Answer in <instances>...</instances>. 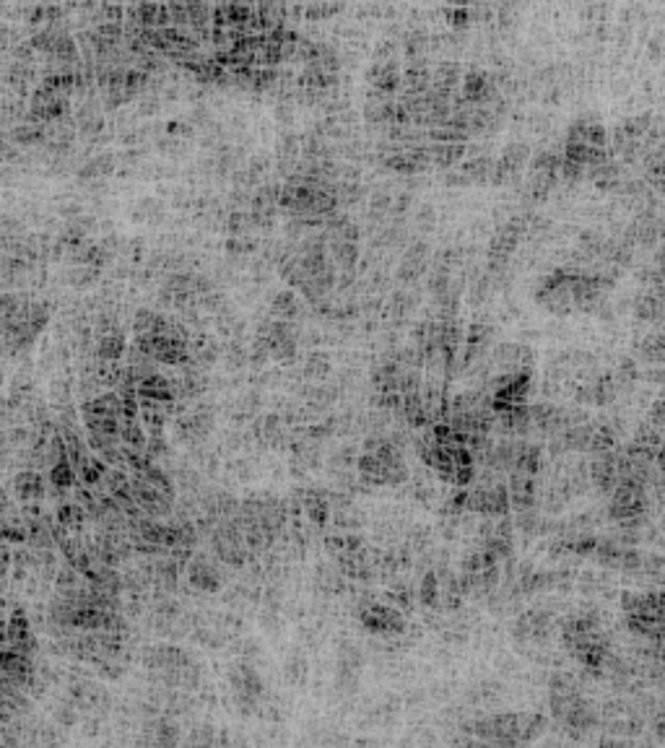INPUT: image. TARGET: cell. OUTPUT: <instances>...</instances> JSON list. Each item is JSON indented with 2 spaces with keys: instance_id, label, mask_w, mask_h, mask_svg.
<instances>
[{
  "instance_id": "1",
  "label": "cell",
  "mask_w": 665,
  "mask_h": 748,
  "mask_svg": "<svg viewBox=\"0 0 665 748\" xmlns=\"http://www.w3.org/2000/svg\"><path fill=\"white\" fill-rule=\"evenodd\" d=\"M546 720L530 712H501L473 722L471 733L486 748H520L544 733Z\"/></svg>"
},
{
  "instance_id": "2",
  "label": "cell",
  "mask_w": 665,
  "mask_h": 748,
  "mask_svg": "<svg viewBox=\"0 0 665 748\" xmlns=\"http://www.w3.org/2000/svg\"><path fill=\"white\" fill-rule=\"evenodd\" d=\"M149 670L156 678H161L164 684L179 686V689H193L201 678V670L195 665V660L187 655L182 647L174 644H159L149 652L146 657Z\"/></svg>"
},
{
  "instance_id": "3",
  "label": "cell",
  "mask_w": 665,
  "mask_h": 748,
  "mask_svg": "<svg viewBox=\"0 0 665 748\" xmlns=\"http://www.w3.org/2000/svg\"><path fill=\"white\" fill-rule=\"evenodd\" d=\"M468 509L484 514V517H507L509 512V497L507 486L494 481V478H484L473 494H468Z\"/></svg>"
},
{
  "instance_id": "4",
  "label": "cell",
  "mask_w": 665,
  "mask_h": 748,
  "mask_svg": "<svg viewBox=\"0 0 665 748\" xmlns=\"http://www.w3.org/2000/svg\"><path fill=\"white\" fill-rule=\"evenodd\" d=\"M229 684H231V694H234V702L242 707V712H252L265 692L258 668L250 663L234 665V670L229 673Z\"/></svg>"
},
{
  "instance_id": "5",
  "label": "cell",
  "mask_w": 665,
  "mask_h": 748,
  "mask_svg": "<svg viewBox=\"0 0 665 748\" xmlns=\"http://www.w3.org/2000/svg\"><path fill=\"white\" fill-rule=\"evenodd\" d=\"M359 624L369 632V634L379 637H390V634H401L406 629V619L403 613L393 606H385V603H366L359 611Z\"/></svg>"
},
{
  "instance_id": "6",
  "label": "cell",
  "mask_w": 665,
  "mask_h": 748,
  "mask_svg": "<svg viewBox=\"0 0 665 748\" xmlns=\"http://www.w3.org/2000/svg\"><path fill=\"white\" fill-rule=\"evenodd\" d=\"M647 509V489H636V486H624L616 484L614 499L608 504V514L616 522H634L639 520Z\"/></svg>"
},
{
  "instance_id": "7",
  "label": "cell",
  "mask_w": 665,
  "mask_h": 748,
  "mask_svg": "<svg viewBox=\"0 0 665 748\" xmlns=\"http://www.w3.org/2000/svg\"><path fill=\"white\" fill-rule=\"evenodd\" d=\"M182 730L172 717H156L138 733V748H179Z\"/></svg>"
},
{
  "instance_id": "8",
  "label": "cell",
  "mask_w": 665,
  "mask_h": 748,
  "mask_svg": "<svg viewBox=\"0 0 665 748\" xmlns=\"http://www.w3.org/2000/svg\"><path fill=\"white\" fill-rule=\"evenodd\" d=\"M460 96H463L468 104H473V107H489L494 99H499V91H496V84H494V79L486 71L471 68V71L465 73Z\"/></svg>"
},
{
  "instance_id": "9",
  "label": "cell",
  "mask_w": 665,
  "mask_h": 748,
  "mask_svg": "<svg viewBox=\"0 0 665 748\" xmlns=\"http://www.w3.org/2000/svg\"><path fill=\"white\" fill-rule=\"evenodd\" d=\"M520 231H522V221H520V219L501 224V226L494 231L491 242H489V265H491V271H499L501 265H504V260L509 257V252L517 247Z\"/></svg>"
},
{
  "instance_id": "10",
  "label": "cell",
  "mask_w": 665,
  "mask_h": 748,
  "mask_svg": "<svg viewBox=\"0 0 665 748\" xmlns=\"http://www.w3.org/2000/svg\"><path fill=\"white\" fill-rule=\"evenodd\" d=\"M187 579L195 590L203 592H216L221 587V572L206 554H198L187 562Z\"/></svg>"
},
{
  "instance_id": "11",
  "label": "cell",
  "mask_w": 665,
  "mask_h": 748,
  "mask_svg": "<svg viewBox=\"0 0 665 748\" xmlns=\"http://www.w3.org/2000/svg\"><path fill=\"white\" fill-rule=\"evenodd\" d=\"M136 395L138 400H149V403H159V406H172L174 400L172 382L166 377H161L159 371H154V374H149V377L144 379H138Z\"/></svg>"
},
{
  "instance_id": "12",
  "label": "cell",
  "mask_w": 665,
  "mask_h": 748,
  "mask_svg": "<svg viewBox=\"0 0 665 748\" xmlns=\"http://www.w3.org/2000/svg\"><path fill=\"white\" fill-rule=\"evenodd\" d=\"M566 141H579L587 143V146H595V149H603L606 146V128H603L595 114H582L569 125L566 130Z\"/></svg>"
},
{
  "instance_id": "13",
  "label": "cell",
  "mask_w": 665,
  "mask_h": 748,
  "mask_svg": "<svg viewBox=\"0 0 665 748\" xmlns=\"http://www.w3.org/2000/svg\"><path fill=\"white\" fill-rule=\"evenodd\" d=\"M530 427L544 434H559L566 427V411L554 403H536L530 406Z\"/></svg>"
},
{
  "instance_id": "14",
  "label": "cell",
  "mask_w": 665,
  "mask_h": 748,
  "mask_svg": "<svg viewBox=\"0 0 665 748\" xmlns=\"http://www.w3.org/2000/svg\"><path fill=\"white\" fill-rule=\"evenodd\" d=\"M509 507H515L517 512H530L536 504V478L522 476V473H512V481L507 486Z\"/></svg>"
},
{
  "instance_id": "15",
  "label": "cell",
  "mask_w": 665,
  "mask_h": 748,
  "mask_svg": "<svg viewBox=\"0 0 665 748\" xmlns=\"http://www.w3.org/2000/svg\"><path fill=\"white\" fill-rule=\"evenodd\" d=\"M366 81L374 86V94H393L401 86V68H398L395 60L374 63L366 71Z\"/></svg>"
},
{
  "instance_id": "16",
  "label": "cell",
  "mask_w": 665,
  "mask_h": 748,
  "mask_svg": "<svg viewBox=\"0 0 665 748\" xmlns=\"http://www.w3.org/2000/svg\"><path fill=\"white\" fill-rule=\"evenodd\" d=\"M590 478L601 492H614L616 489V449H608L595 455L590 465Z\"/></svg>"
},
{
  "instance_id": "17",
  "label": "cell",
  "mask_w": 665,
  "mask_h": 748,
  "mask_svg": "<svg viewBox=\"0 0 665 748\" xmlns=\"http://www.w3.org/2000/svg\"><path fill=\"white\" fill-rule=\"evenodd\" d=\"M499 432L507 437H525L530 432V406L528 403H520V406L507 408L504 414H499Z\"/></svg>"
},
{
  "instance_id": "18",
  "label": "cell",
  "mask_w": 665,
  "mask_h": 748,
  "mask_svg": "<svg viewBox=\"0 0 665 748\" xmlns=\"http://www.w3.org/2000/svg\"><path fill=\"white\" fill-rule=\"evenodd\" d=\"M458 81H460V65L452 63V60H444V63L436 65L434 73H431V91H434L436 96L450 101V96H455Z\"/></svg>"
},
{
  "instance_id": "19",
  "label": "cell",
  "mask_w": 665,
  "mask_h": 748,
  "mask_svg": "<svg viewBox=\"0 0 665 748\" xmlns=\"http://www.w3.org/2000/svg\"><path fill=\"white\" fill-rule=\"evenodd\" d=\"M541 468V447L528 439H515V457H512V473L536 476Z\"/></svg>"
},
{
  "instance_id": "20",
  "label": "cell",
  "mask_w": 665,
  "mask_h": 748,
  "mask_svg": "<svg viewBox=\"0 0 665 748\" xmlns=\"http://www.w3.org/2000/svg\"><path fill=\"white\" fill-rule=\"evenodd\" d=\"M549 629H551V619L546 616L544 611H530L525 613L522 619H517L515 624V637L517 639H541L544 642L549 637Z\"/></svg>"
},
{
  "instance_id": "21",
  "label": "cell",
  "mask_w": 665,
  "mask_h": 748,
  "mask_svg": "<svg viewBox=\"0 0 665 748\" xmlns=\"http://www.w3.org/2000/svg\"><path fill=\"white\" fill-rule=\"evenodd\" d=\"M136 335H166L169 333V317L154 312V309H138L133 320Z\"/></svg>"
},
{
  "instance_id": "22",
  "label": "cell",
  "mask_w": 665,
  "mask_h": 748,
  "mask_svg": "<svg viewBox=\"0 0 665 748\" xmlns=\"http://www.w3.org/2000/svg\"><path fill=\"white\" fill-rule=\"evenodd\" d=\"M301 499V504H304V509H307L309 514V520H315V525H325L330 517V499L325 492H320V489H307V492H299Z\"/></svg>"
},
{
  "instance_id": "23",
  "label": "cell",
  "mask_w": 665,
  "mask_h": 748,
  "mask_svg": "<svg viewBox=\"0 0 665 748\" xmlns=\"http://www.w3.org/2000/svg\"><path fill=\"white\" fill-rule=\"evenodd\" d=\"M401 81L406 84V91H426L431 84L429 65L424 63L421 57H411L408 68L401 73Z\"/></svg>"
},
{
  "instance_id": "24",
  "label": "cell",
  "mask_w": 665,
  "mask_h": 748,
  "mask_svg": "<svg viewBox=\"0 0 665 748\" xmlns=\"http://www.w3.org/2000/svg\"><path fill=\"white\" fill-rule=\"evenodd\" d=\"M125 354V333L120 328L112 333L96 335V359L99 361H117Z\"/></svg>"
},
{
  "instance_id": "25",
  "label": "cell",
  "mask_w": 665,
  "mask_h": 748,
  "mask_svg": "<svg viewBox=\"0 0 665 748\" xmlns=\"http://www.w3.org/2000/svg\"><path fill=\"white\" fill-rule=\"evenodd\" d=\"M494 159L481 154V156H471L460 161L458 171L465 177V182H489V174H491Z\"/></svg>"
},
{
  "instance_id": "26",
  "label": "cell",
  "mask_w": 665,
  "mask_h": 748,
  "mask_svg": "<svg viewBox=\"0 0 665 748\" xmlns=\"http://www.w3.org/2000/svg\"><path fill=\"white\" fill-rule=\"evenodd\" d=\"M528 156H530L528 143L512 141V143H507V146H504V151H501V156L496 159V161H499V164L504 166V169H507L512 177H515L517 169H520V166L528 161Z\"/></svg>"
},
{
  "instance_id": "27",
  "label": "cell",
  "mask_w": 665,
  "mask_h": 748,
  "mask_svg": "<svg viewBox=\"0 0 665 748\" xmlns=\"http://www.w3.org/2000/svg\"><path fill=\"white\" fill-rule=\"evenodd\" d=\"M634 312L639 320H660V314H663V294L642 291L634 299Z\"/></svg>"
},
{
  "instance_id": "28",
  "label": "cell",
  "mask_w": 665,
  "mask_h": 748,
  "mask_svg": "<svg viewBox=\"0 0 665 748\" xmlns=\"http://www.w3.org/2000/svg\"><path fill=\"white\" fill-rule=\"evenodd\" d=\"M16 494L24 499V502H34V499H42L44 494V484L39 473L34 471H24L16 476Z\"/></svg>"
},
{
  "instance_id": "29",
  "label": "cell",
  "mask_w": 665,
  "mask_h": 748,
  "mask_svg": "<svg viewBox=\"0 0 665 748\" xmlns=\"http://www.w3.org/2000/svg\"><path fill=\"white\" fill-rule=\"evenodd\" d=\"M429 151H431V161H436L439 166L458 164L460 159L465 156L463 143H436V146H429Z\"/></svg>"
},
{
  "instance_id": "30",
  "label": "cell",
  "mask_w": 665,
  "mask_h": 748,
  "mask_svg": "<svg viewBox=\"0 0 665 748\" xmlns=\"http://www.w3.org/2000/svg\"><path fill=\"white\" fill-rule=\"evenodd\" d=\"M330 255H333V260H336L341 268H354V263H356V257H359V244L356 242H344V239H330ZM328 255V257H330Z\"/></svg>"
},
{
  "instance_id": "31",
  "label": "cell",
  "mask_w": 665,
  "mask_h": 748,
  "mask_svg": "<svg viewBox=\"0 0 665 748\" xmlns=\"http://www.w3.org/2000/svg\"><path fill=\"white\" fill-rule=\"evenodd\" d=\"M216 730H219V727H214V725L193 727V730L187 733V738H182L179 746L182 748H216Z\"/></svg>"
},
{
  "instance_id": "32",
  "label": "cell",
  "mask_w": 665,
  "mask_h": 748,
  "mask_svg": "<svg viewBox=\"0 0 665 748\" xmlns=\"http://www.w3.org/2000/svg\"><path fill=\"white\" fill-rule=\"evenodd\" d=\"M273 312L279 314L281 320H291V317H296L299 314V301H296V296H294L291 289H284V291H279L276 296H273Z\"/></svg>"
},
{
  "instance_id": "33",
  "label": "cell",
  "mask_w": 665,
  "mask_h": 748,
  "mask_svg": "<svg viewBox=\"0 0 665 748\" xmlns=\"http://www.w3.org/2000/svg\"><path fill=\"white\" fill-rule=\"evenodd\" d=\"M50 481L55 489H71L76 476H73V465L68 463V457H60L50 465Z\"/></svg>"
},
{
  "instance_id": "34",
  "label": "cell",
  "mask_w": 665,
  "mask_h": 748,
  "mask_svg": "<svg viewBox=\"0 0 665 748\" xmlns=\"http://www.w3.org/2000/svg\"><path fill=\"white\" fill-rule=\"evenodd\" d=\"M419 600L429 608H434L436 603H439V577H436V572H426V574H424L421 584H419Z\"/></svg>"
},
{
  "instance_id": "35",
  "label": "cell",
  "mask_w": 665,
  "mask_h": 748,
  "mask_svg": "<svg viewBox=\"0 0 665 748\" xmlns=\"http://www.w3.org/2000/svg\"><path fill=\"white\" fill-rule=\"evenodd\" d=\"M636 349H639V354H642L644 359H650V361H660V359H663V351H665L663 333L644 335V341L636 343Z\"/></svg>"
},
{
  "instance_id": "36",
  "label": "cell",
  "mask_w": 665,
  "mask_h": 748,
  "mask_svg": "<svg viewBox=\"0 0 665 748\" xmlns=\"http://www.w3.org/2000/svg\"><path fill=\"white\" fill-rule=\"evenodd\" d=\"M107 471H109L107 463H104V460H99V457H89L86 463H84V465L79 468L81 478H84V484H89V486H96V484H99V481L104 478V473H107Z\"/></svg>"
},
{
  "instance_id": "37",
  "label": "cell",
  "mask_w": 665,
  "mask_h": 748,
  "mask_svg": "<svg viewBox=\"0 0 665 748\" xmlns=\"http://www.w3.org/2000/svg\"><path fill=\"white\" fill-rule=\"evenodd\" d=\"M424 268H426V257L408 255V252H406L401 268H398V278H401V281H416V278L424 273Z\"/></svg>"
},
{
  "instance_id": "38",
  "label": "cell",
  "mask_w": 665,
  "mask_h": 748,
  "mask_svg": "<svg viewBox=\"0 0 665 748\" xmlns=\"http://www.w3.org/2000/svg\"><path fill=\"white\" fill-rule=\"evenodd\" d=\"M559 164H561V156L556 151H538L530 159V171H559Z\"/></svg>"
},
{
  "instance_id": "39",
  "label": "cell",
  "mask_w": 665,
  "mask_h": 748,
  "mask_svg": "<svg viewBox=\"0 0 665 748\" xmlns=\"http://www.w3.org/2000/svg\"><path fill=\"white\" fill-rule=\"evenodd\" d=\"M304 371L307 374H315V377H322L330 371V356L325 351H309L307 354V361H304Z\"/></svg>"
},
{
  "instance_id": "40",
  "label": "cell",
  "mask_w": 665,
  "mask_h": 748,
  "mask_svg": "<svg viewBox=\"0 0 665 748\" xmlns=\"http://www.w3.org/2000/svg\"><path fill=\"white\" fill-rule=\"evenodd\" d=\"M58 520L63 527H71V530H79L81 525H84V509H81L79 504H63L58 509Z\"/></svg>"
},
{
  "instance_id": "41",
  "label": "cell",
  "mask_w": 665,
  "mask_h": 748,
  "mask_svg": "<svg viewBox=\"0 0 665 748\" xmlns=\"http://www.w3.org/2000/svg\"><path fill=\"white\" fill-rule=\"evenodd\" d=\"M14 138L19 143H36L44 138V125H36V122H26V125H19L14 130Z\"/></svg>"
},
{
  "instance_id": "42",
  "label": "cell",
  "mask_w": 665,
  "mask_h": 748,
  "mask_svg": "<svg viewBox=\"0 0 665 748\" xmlns=\"http://www.w3.org/2000/svg\"><path fill=\"white\" fill-rule=\"evenodd\" d=\"M636 374H639V371H636L634 359H629V356L619 359V369H616V374H614L616 382H621V385H629V382H634V379H636Z\"/></svg>"
},
{
  "instance_id": "43",
  "label": "cell",
  "mask_w": 665,
  "mask_h": 748,
  "mask_svg": "<svg viewBox=\"0 0 665 748\" xmlns=\"http://www.w3.org/2000/svg\"><path fill=\"white\" fill-rule=\"evenodd\" d=\"M465 507H468V492H463V489H455V492L447 497L444 512H447V514H458L460 509H465Z\"/></svg>"
},
{
  "instance_id": "44",
  "label": "cell",
  "mask_w": 665,
  "mask_h": 748,
  "mask_svg": "<svg viewBox=\"0 0 665 748\" xmlns=\"http://www.w3.org/2000/svg\"><path fill=\"white\" fill-rule=\"evenodd\" d=\"M109 164H112V159L99 156L94 159V161H89L86 169H81V174H101V171H109Z\"/></svg>"
},
{
  "instance_id": "45",
  "label": "cell",
  "mask_w": 665,
  "mask_h": 748,
  "mask_svg": "<svg viewBox=\"0 0 665 748\" xmlns=\"http://www.w3.org/2000/svg\"><path fill=\"white\" fill-rule=\"evenodd\" d=\"M252 247L255 244H252L250 236H229V242H226V249H231V252H250Z\"/></svg>"
},
{
  "instance_id": "46",
  "label": "cell",
  "mask_w": 665,
  "mask_h": 748,
  "mask_svg": "<svg viewBox=\"0 0 665 748\" xmlns=\"http://www.w3.org/2000/svg\"><path fill=\"white\" fill-rule=\"evenodd\" d=\"M421 47H424V31H411V34H408V42H406V52L414 57L421 52Z\"/></svg>"
},
{
  "instance_id": "47",
  "label": "cell",
  "mask_w": 665,
  "mask_h": 748,
  "mask_svg": "<svg viewBox=\"0 0 665 748\" xmlns=\"http://www.w3.org/2000/svg\"><path fill=\"white\" fill-rule=\"evenodd\" d=\"M447 14H450L455 26H465V24H468V8H447Z\"/></svg>"
},
{
  "instance_id": "48",
  "label": "cell",
  "mask_w": 665,
  "mask_h": 748,
  "mask_svg": "<svg viewBox=\"0 0 665 748\" xmlns=\"http://www.w3.org/2000/svg\"><path fill=\"white\" fill-rule=\"evenodd\" d=\"M652 424L660 429V424H663V398L655 400V406H652Z\"/></svg>"
},
{
  "instance_id": "49",
  "label": "cell",
  "mask_w": 665,
  "mask_h": 748,
  "mask_svg": "<svg viewBox=\"0 0 665 748\" xmlns=\"http://www.w3.org/2000/svg\"><path fill=\"white\" fill-rule=\"evenodd\" d=\"M341 6H309L307 8V14L309 16H322V14H333V11H338Z\"/></svg>"
}]
</instances>
